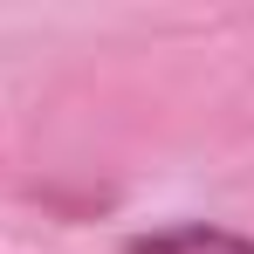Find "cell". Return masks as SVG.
Here are the masks:
<instances>
[{
    "label": "cell",
    "mask_w": 254,
    "mask_h": 254,
    "mask_svg": "<svg viewBox=\"0 0 254 254\" xmlns=\"http://www.w3.org/2000/svg\"><path fill=\"white\" fill-rule=\"evenodd\" d=\"M117 254H254V234L220 227V220H165V227L124 234Z\"/></svg>",
    "instance_id": "1"
}]
</instances>
